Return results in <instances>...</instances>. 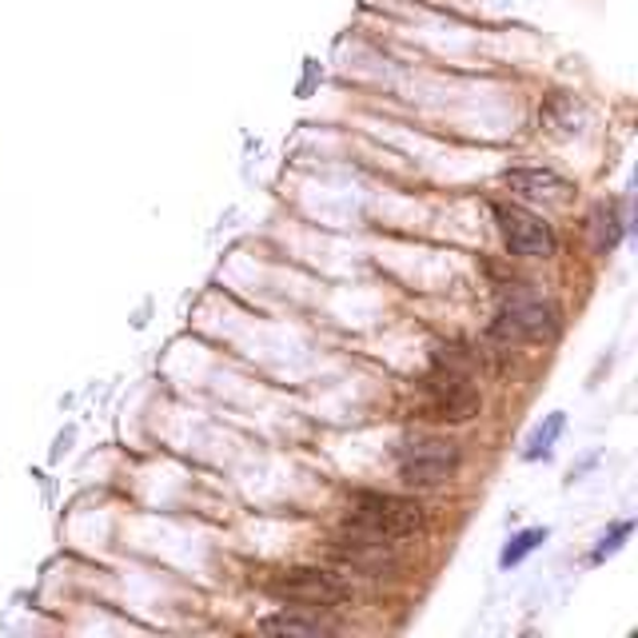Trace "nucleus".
Returning a JSON list of instances; mask_svg holds the SVG:
<instances>
[{"label":"nucleus","instance_id":"9d476101","mask_svg":"<svg viewBox=\"0 0 638 638\" xmlns=\"http://www.w3.org/2000/svg\"><path fill=\"white\" fill-rule=\"evenodd\" d=\"M543 543V531H523V534H515V543L502 551V563L511 566V563H519V559L527 555V551H534V547Z\"/></svg>","mask_w":638,"mask_h":638},{"label":"nucleus","instance_id":"f257e3e1","mask_svg":"<svg viewBox=\"0 0 638 638\" xmlns=\"http://www.w3.org/2000/svg\"><path fill=\"white\" fill-rule=\"evenodd\" d=\"M347 527L371 534V539H383V543H396V539H408V534H415L423 527V507L415 499H399V495L364 491L356 495Z\"/></svg>","mask_w":638,"mask_h":638},{"label":"nucleus","instance_id":"20e7f679","mask_svg":"<svg viewBox=\"0 0 638 638\" xmlns=\"http://www.w3.org/2000/svg\"><path fill=\"white\" fill-rule=\"evenodd\" d=\"M555 327H559L555 307L527 292L507 295L499 320H495V335L499 339H543V335H555Z\"/></svg>","mask_w":638,"mask_h":638},{"label":"nucleus","instance_id":"9b49d317","mask_svg":"<svg viewBox=\"0 0 638 638\" xmlns=\"http://www.w3.org/2000/svg\"><path fill=\"white\" fill-rule=\"evenodd\" d=\"M623 228H618V216L615 212H598V248H615Z\"/></svg>","mask_w":638,"mask_h":638},{"label":"nucleus","instance_id":"f03ea898","mask_svg":"<svg viewBox=\"0 0 638 638\" xmlns=\"http://www.w3.org/2000/svg\"><path fill=\"white\" fill-rule=\"evenodd\" d=\"M455 467H459L455 443L435 440V435H423V440L399 447V479L408 487H440L443 479L455 475Z\"/></svg>","mask_w":638,"mask_h":638},{"label":"nucleus","instance_id":"f8f14e48","mask_svg":"<svg viewBox=\"0 0 638 638\" xmlns=\"http://www.w3.org/2000/svg\"><path fill=\"white\" fill-rule=\"evenodd\" d=\"M627 534H630V523H618L615 531H610L607 539H603V547H598V551H595V559H607L610 551H618V543H623Z\"/></svg>","mask_w":638,"mask_h":638},{"label":"nucleus","instance_id":"7ed1b4c3","mask_svg":"<svg viewBox=\"0 0 638 638\" xmlns=\"http://www.w3.org/2000/svg\"><path fill=\"white\" fill-rule=\"evenodd\" d=\"M268 591H272L275 598L300 603V607H335V603H347V598H352L347 583H339L332 571H320V566L280 571V575L268 578Z\"/></svg>","mask_w":638,"mask_h":638},{"label":"nucleus","instance_id":"0eeeda50","mask_svg":"<svg viewBox=\"0 0 638 638\" xmlns=\"http://www.w3.org/2000/svg\"><path fill=\"white\" fill-rule=\"evenodd\" d=\"M502 184L534 199H563L566 192H571V184H566L559 172H547V167H515V172L502 176Z\"/></svg>","mask_w":638,"mask_h":638},{"label":"nucleus","instance_id":"1a4fd4ad","mask_svg":"<svg viewBox=\"0 0 638 638\" xmlns=\"http://www.w3.org/2000/svg\"><path fill=\"white\" fill-rule=\"evenodd\" d=\"M559 431H563V415H551L547 431H534L531 447H527V459H534V455H547V451H551V443L559 440Z\"/></svg>","mask_w":638,"mask_h":638},{"label":"nucleus","instance_id":"39448f33","mask_svg":"<svg viewBox=\"0 0 638 638\" xmlns=\"http://www.w3.org/2000/svg\"><path fill=\"white\" fill-rule=\"evenodd\" d=\"M428 411L431 419H451V423L472 419L479 411V396L467 388V371L435 367V376L428 379Z\"/></svg>","mask_w":638,"mask_h":638},{"label":"nucleus","instance_id":"6e6552de","mask_svg":"<svg viewBox=\"0 0 638 638\" xmlns=\"http://www.w3.org/2000/svg\"><path fill=\"white\" fill-rule=\"evenodd\" d=\"M260 630H268V635H304V638H320L327 635V623H320V618H300V615H280V618H263Z\"/></svg>","mask_w":638,"mask_h":638},{"label":"nucleus","instance_id":"423d86ee","mask_svg":"<svg viewBox=\"0 0 638 638\" xmlns=\"http://www.w3.org/2000/svg\"><path fill=\"white\" fill-rule=\"evenodd\" d=\"M495 220H499L502 244L515 251V256H527V260H547L555 251V231L551 224H543L539 216L523 208H495Z\"/></svg>","mask_w":638,"mask_h":638}]
</instances>
